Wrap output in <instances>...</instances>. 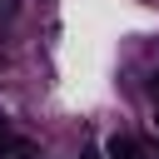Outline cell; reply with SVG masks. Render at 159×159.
<instances>
[{
  "instance_id": "obj_1",
  "label": "cell",
  "mask_w": 159,
  "mask_h": 159,
  "mask_svg": "<svg viewBox=\"0 0 159 159\" xmlns=\"http://www.w3.org/2000/svg\"><path fill=\"white\" fill-rule=\"evenodd\" d=\"M0 159H40L35 154V144L20 134V129H10V119L0 114Z\"/></svg>"
},
{
  "instance_id": "obj_2",
  "label": "cell",
  "mask_w": 159,
  "mask_h": 159,
  "mask_svg": "<svg viewBox=\"0 0 159 159\" xmlns=\"http://www.w3.org/2000/svg\"><path fill=\"white\" fill-rule=\"evenodd\" d=\"M80 159H99V154H94V149H84V154H80Z\"/></svg>"
}]
</instances>
